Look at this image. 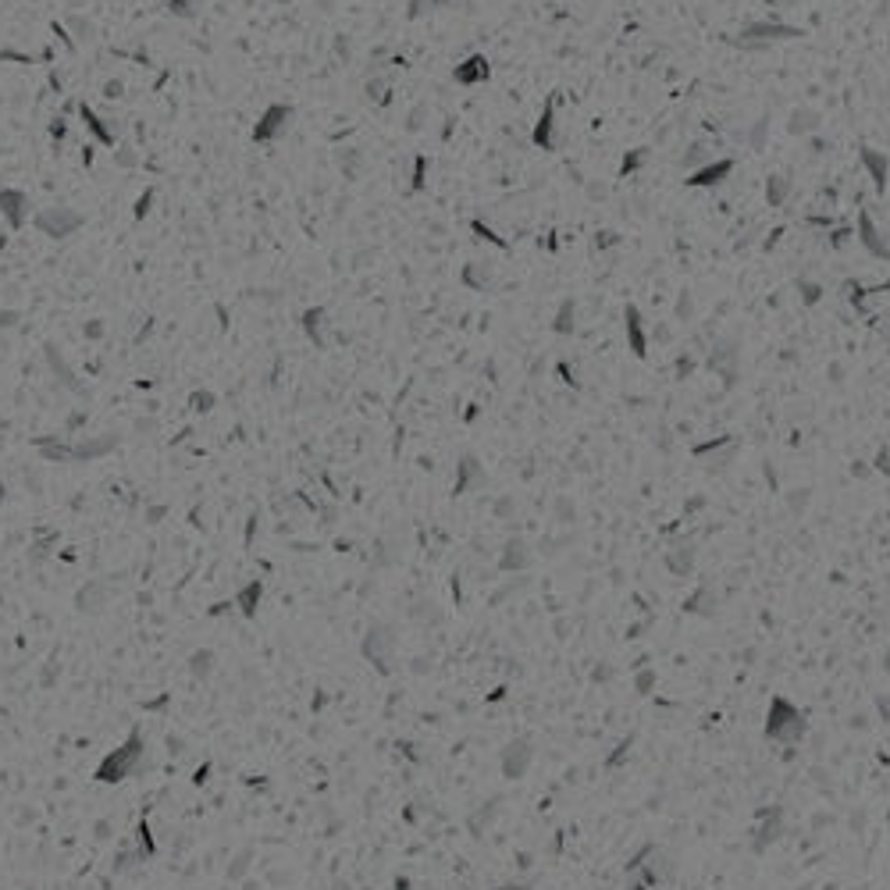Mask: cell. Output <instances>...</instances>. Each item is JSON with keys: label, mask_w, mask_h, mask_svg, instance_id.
Instances as JSON below:
<instances>
[{"label": "cell", "mask_w": 890, "mask_h": 890, "mask_svg": "<svg viewBox=\"0 0 890 890\" xmlns=\"http://www.w3.org/2000/svg\"><path fill=\"white\" fill-rule=\"evenodd\" d=\"M644 161H648V146H637V150H630V153L623 157V164H620V175H623V178H627V175H634V171H637V168H641Z\"/></svg>", "instance_id": "27"}, {"label": "cell", "mask_w": 890, "mask_h": 890, "mask_svg": "<svg viewBox=\"0 0 890 890\" xmlns=\"http://www.w3.org/2000/svg\"><path fill=\"white\" fill-rule=\"evenodd\" d=\"M574 328H577V303H574V299H563L560 310H556L552 331H556V335H574Z\"/></svg>", "instance_id": "20"}, {"label": "cell", "mask_w": 890, "mask_h": 890, "mask_svg": "<svg viewBox=\"0 0 890 890\" xmlns=\"http://www.w3.org/2000/svg\"><path fill=\"white\" fill-rule=\"evenodd\" d=\"M495 890H531V887H524V884H506V887H495Z\"/></svg>", "instance_id": "46"}, {"label": "cell", "mask_w": 890, "mask_h": 890, "mask_svg": "<svg viewBox=\"0 0 890 890\" xmlns=\"http://www.w3.org/2000/svg\"><path fill=\"white\" fill-rule=\"evenodd\" d=\"M556 103H560V96L552 93L549 100H545V107H542V114H538V125H535V146H542V150H560V121H556Z\"/></svg>", "instance_id": "5"}, {"label": "cell", "mask_w": 890, "mask_h": 890, "mask_svg": "<svg viewBox=\"0 0 890 890\" xmlns=\"http://www.w3.org/2000/svg\"><path fill=\"white\" fill-rule=\"evenodd\" d=\"M14 320H18V313H14V310H4V313H0V328H11Z\"/></svg>", "instance_id": "43"}, {"label": "cell", "mask_w": 890, "mask_h": 890, "mask_svg": "<svg viewBox=\"0 0 890 890\" xmlns=\"http://www.w3.org/2000/svg\"><path fill=\"white\" fill-rule=\"evenodd\" d=\"M531 759H535V748H531L527 741H513V744L502 752V773L513 777V780H520V777L527 773Z\"/></svg>", "instance_id": "8"}, {"label": "cell", "mask_w": 890, "mask_h": 890, "mask_svg": "<svg viewBox=\"0 0 890 890\" xmlns=\"http://www.w3.org/2000/svg\"><path fill=\"white\" fill-rule=\"evenodd\" d=\"M691 317H694V303H691V293H684L677 299V320H691Z\"/></svg>", "instance_id": "34"}, {"label": "cell", "mask_w": 890, "mask_h": 890, "mask_svg": "<svg viewBox=\"0 0 890 890\" xmlns=\"http://www.w3.org/2000/svg\"><path fill=\"white\" fill-rule=\"evenodd\" d=\"M787 128H791V136H812V132L819 128V111H812V107H798V111H791Z\"/></svg>", "instance_id": "18"}, {"label": "cell", "mask_w": 890, "mask_h": 890, "mask_svg": "<svg viewBox=\"0 0 890 890\" xmlns=\"http://www.w3.org/2000/svg\"><path fill=\"white\" fill-rule=\"evenodd\" d=\"M791 196V178L787 175H769L766 178V203L769 207H784V200Z\"/></svg>", "instance_id": "21"}, {"label": "cell", "mask_w": 890, "mask_h": 890, "mask_svg": "<svg viewBox=\"0 0 890 890\" xmlns=\"http://www.w3.org/2000/svg\"><path fill=\"white\" fill-rule=\"evenodd\" d=\"M121 93V82H107V96H118Z\"/></svg>", "instance_id": "45"}, {"label": "cell", "mask_w": 890, "mask_h": 890, "mask_svg": "<svg viewBox=\"0 0 890 890\" xmlns=\"http://www.w3.org/2000/svg\"><path fill=\"white\" fill-rule=\"evenodd\" d=\"M766 132H769V118H759L755 128H752V136H748V143H752L755 150H762V146H766Z\"/></svg>", "instance_id": "31"}, {"label": "cell", "mask_w": 890, "mask_h": 890, "mask_svg": "<svg viewBox=\"0 0 890 890\" xmlns=\"http://www.w3.org/2000/svg\"><path fill=\"white\" fill-rule=\"evenodd\" d=\"M82 121L89 125V132H93V136H96L100 143H107V146L114 143V128H107V125H103V121H100V118H96V114H93V111H89L86 103H82Z\"/></svg>", "instance_id": "25"}, {"label": "cell", "mask_w": 890, "mask_h": 890, "mask_svg": "<svg viewBox=\"0 0 890 890\" xmlns=\"http://www.w3.org/2000/svg\"><path fill=\"white\" fill-rule=\"evenodd\" d=\"M851 236H855V232H851V228H834V236H830V243H834V246H837V250H841V246H848V243H851Z\"/></svg>", "instance_id": "37"}, {"label": "cell", "mask_w": 890, "mask_h": 890, "mask_svg": "<svg viewBox=\"0 0 890 890\" xmlns=\"http://www.w3.org/2000/svg\"><path fill=\"white\" fill-rule=\"evenodd\" d=\"M481 485H485V467L477 463V456H463L456 463V495H467Z\"/></svg>", "instance_id": "14"}, {"label": "cell", "mask_w": 890, "mask_h": 890, "mask_svg": "<svg viewBox=\"0 0 890 890\" xmlns=\"http://www.w3.org/2000/svg\"><path fill=\"white\" fill-rule=\"evenodd\" d=\"M620 239H616V232H598V239H595V246L598 250H605V246H616Z\"/></svg>", "instance_id": "39"}, {"label": "cell", "mask_w": 890, "mask_h": 890, "mask_svg": "<svg viewBox=\"0 0 890 890\" xmlns=\"http://www.w3.org/2000/svg\"><path fill=\"white\" fill-rule=\"evenodd\" d=\"M510 513H513V499L506 495V499H499V502H495V517H510Z\"/></svg>", "instance_id": "42"}, {"label": "cell", "mask_w": 890, "mask_h": 890, "mask_svg": "<svg viewBox=\"0 0 890 890\" xmlns=\"http://www.w3.org/2000/svg\"><path fill=\"white\" fill-rule=\"evenodd\" d=\"M887 823H890V812H887Z\"/></svg>", "instance_id": "47"}, {"label": "cell", "mask_w": 890, "mask_h": 890, "mask_svg": "<svg viewBox=\"0 0 890 890\" xmlns=\"http://www.w3.org/2000/svg\"><path fill=\"white\" fill-rule=\"evenodd\" d=\"M737 360H741V349L734 345V342H727V345H719V349H712V356H709V367L727 381V385H734L737 381Z\"/></svg>", "instance_id": "11"}, {"label": "cell", "mask_w": 890, "mask_h": 890, "mask_svg": "<svg viewBox=\"0 0 890 890\" xmlns=\"http://www.w3.org/2000/svg\"><path fill=\"white\" fill-rule=\"evenodd\" d=\"M150 200H153V189H146V196H139V203H136V218H143V214L150 211Z\"/></svg>", "instance_id": "41"}, {"label": "cell", "mask_w": 890, "mask_h": 890, "mask_svg": "<svg viewBox=\"0 0 890 890\" xmlns=\"http://www.w3.org/2000/svg\"><path fill=\"white\" fill-rule=\"evenodd\" d=\"M784 834V809H769L762 812V823L755 830V851H766L769 844H777Z\"/></svg>", "instance_id": "15"}, {"label": "cell", "mask_w": 890, "mask_h": 890, "mask_svg": "<svg viewBox=\"0 0 890 890\" xmlns=\"http://www.w3.org/2000/svg\"><path fill=\"white\" fill-rule=\"evenodd\" d=\"M862 164H866V171H869V178H873V186L884 193L887 189V171H890V164H887V153L884 150H873V146H862Z\"/></svg>", "instance_id": "16"}, {"label": "cell", "mask_w": 890, "mask_h": 890, "mask_svg": "<svg viewBox=\"0 0 890 890\" xmlns=\"http://www.w3.org/2000/svg\"><path fill=\"white\" fill-rule=\"evenodd\" d=\"M463 285H470L474 293H485L488 285H492V268L488 264H481V261H470L467 268H463Z\"/></svg>", "instance_id": "19"}, {"label": "cell", "mask_w": 890, "mask_h": 890, "mask_svg": "<svg viewBox=\"0 0 890 890\" xmlns=\"http://www.w3.org/2000/svg\"><path fill=\"white\" fill-rule=\"evenodd\" d=\"M798 293H801V303L816 306V303L823 299V285H819V282H798Z\"/></svg>", "instance_id": "29"}, {"label": "cell", "mask_w": 890, "mask_h": 890, "mask_svg": "<svg viewBox=\"0 0 890 890\" xmlns=\"http://www.w3.org/2000/svg\"><path fill=\"white\" fill-rule=\"evenodd\" d=\"M873 257H890V246H887V239H884V232L876 228V221L869 218V211H862L859 214V236H855Z\"/></svg>", "instance_id": "9"}, {"label": "cell", "mask_w": 890, "mask_h": 890, "mask_svg": "<svg viewBox=\"0 0 890 890\" xmlns=\"http://www.w3.org/2000/svg\"><path fill=\"white\" fill-rule=\"evenodd\" d=\"M211 403H214V395H211V392H196V395H193V406H196V410H203V413L211 410Z\"/></svg>", "instance_id": "38"}, {"label": "cell", "mask_w": 890, "mask_h": 890, "mask_svg": "<svg viewBox=\"0 0 890 890\" xmlns=\"http://www.w3.org/2000/svg\"><path fill=\"white\" fill-rule=\"evenodd\" d=\"M734 452H737V442H734L730 435H719V438L698 445V449H694V460H712L716 467H727V463L734 460ZM712 463H709V467H712Z\"/></svg>", "instance_id": "12"}, {"label": "cell", "mask_w": 890, "mask_h": 890, "mask_svg": "<svg viewBox=\"0 0 890 890\" xmlns=\"http://www.w3.org/2000/svg\"><path fill=\"white\" fill-rule=\"evenodd\" d=\"M766 737L777 744H798L805 737V712L798 705H791L784 694H777L769 702V716H766Z\"/></svg>", "instance_id": "1"}, {"label": "cell", "mask_w": 890, "mask_h": 890, "mask_svg": "<svg viewBox=\"0 0 890 890\" xmlns=\"http://www.w3.org/2000/svg\"><path fill=\"white\" fill-rule=\"evenodd\" d=\"M766 4H769V7H780V11H787V7H791L794 0H766Z\"/></svg>", "instance_id": "44"}, {"label": "cell", "mask_w": 890, "mask_h": 890, "mask_svg": "<svg viewBox=\"0 0 890 890\" xmlns=\"http://www.w3.org/2000/svg\"><path fill=\"white\" fill-rule=\"evenodd\" d=\"M666 563H669V570L673 574H691V563H694V549L691 545H677L669 556H666Z\"/></svg>", "instance_id": "24"}, {"label": "cell", "mask_w": 890, "mask_h": 890, "mask_svg": "<svg viewBox=\"0 0 890 890\" xmlns=\"http://www.w3.org/2000/svg\"><path fill=\"white\" fill-rule=\"evenodd\" d=\"M488 75H492L488 57H485V54H470L467 61H460V64H456L452 82H456V86H481V82H488Z\"/></svg>", "instance_id": "7"}, {"label": "cell", "mask_w": 890, "mask_h": 890, "mask_svg": "<svg viewBox=\"0 0 890 890\" xmlns=\"http://www.w3.org/2000/svg\"><path fill=\"white\" fill-rule=\"evenodd\" d=\"M687 612H698V616H709L712 609H716V592L709 588V585H702L698 592L687 598V605H684Z\"/></svg>", "instance_id": "22"}, {"label": "cell", "mask_w": 890, "mask_h": 890, "mask_svg": "<svg viewBox=\"0 0 890 890\" xmlns=\"http://www.w3.org/2000/svg\"><path fill=\"white\" fill-rule=\"evenodd\" d=\"M691 370H694V360H691V356H677V374H680V378H687Z\"/></svg>", "instance_id": "40"}, {"label": "cell", "mask_w": 890, "mask_h": 890, "mask_svg": "<svg viewBox=\"0 0 890 890\" xmlns=\"http://www.w3.org/2000/svg\"><path fill=\"white\" fill-rule=\"evenodd\" d=\"M289 125H293V107H289V103H275V107H268V111L261 114V121H257V128H253V139L271 143V139L285 136Z\"/></svg>", "instance_id": "4"}, {"label": "cell", "mask_w": 890, "mask_h": 890, "mask_svg": "<svg viewBox=\"0 0 890 890\" xmlns=\"http://www.w3.org/2000/svg\"><path fill=\"white\" fill-rule=\"evenodd\" d=\"M424 114H428V107H424V103H420V107H413V111H410V125H406V128H410V132L424 128Z\"/></svg>", "instance_id": "36"}, {"label": "cell", "mask_w": 890, "mask_h": 890, "mask_svg": "<svg viewBox=\"0 0 890 890\" xmlns=\"http://www.w3.org/2000/svg\"><path fill=\"white\" fill-rule=\"evenodd\" d=\"M805 36V29H798V25H787V21H748L741 32H737V46H744V50H766L769 43H780V39H801Z\"/></svg>", "instance_id": "2"}, {"label": "cell", "mask_w": 890, "mask_h": 890, "mask_svg": "<svg viewBox=\"0 0 890 890\" xmlns=\"http://www.w3.org/2000/svg\"><path fill=\"white\" fill-rule=\"evenodd\" d=\"M730 175H734V161H730V157H716V161L694 168L684 182H687L691 189H716V186H723Z\"/></svg>", "instance_id": "6"}, {"label": "cell", "mask_w": 890, "mask_h": 890, "mask_svg": "<svg viewBox=\"0 0 890 890\" xmlns=\"http://www.w3.org/2000/svg\"><path fill=\"white\" fill-rule=\"evenodd\" d=\"M303 331L313 338V345H324V310L320 306H313V310L303 313Z\"/></svg>", "instance_id": "23"}, {"label": "cell", "mask_w": 890, "mask_h": 890, "mask_svg": "<svg viewBox=\"0 0 890 890\" xmlns=\"http://www.w3.org/2000/svg\"><path fill=\"white\" fill-rule=\"evenodd\" d=\"M655 684V669H641L637 677H634V687L641 691V694H648V687Z\"/></svg>", "instance_id": "35"}, {"label": "cell", "mask_w": 890, "mask_h": 890, "mask_svg": "<svg viewBox=\"0 0 890 890\" xmlns=\"http://www.w3.org/2000/svg\"><path fill=\"white\" fill-rule=\"evenodd\" d=\"M168 4H171V11L182 14V18H193V14L200 11V0H168Z\"/></svg>", "instance_id": "33"}, {"label": "cell", "mask_w": 890, "mask_h": 890, "mask_svg": "<svg viewBox=\"0 0 890 890\" xmlns=\"http://www.w3.org/2000/svg\"><path fill=\"white\" fill-rule=\"evenodd\" d=\"M470 228H474V232H477V239H485V243H492V246H499V250H506V239H499V236H495V232H492V228H488V225H481V221H474V225H470Z\"/></svg>", "instance_id": "32"}, {"label": "cell", "mask_w": 890, "mask_h": 890, "mask_svg": "<svg viewBox=\"0 0 890 890\" xmlns=\"http://www.w3.org/2000/svg\"><path fill=\"white\" fill-rule=\"evenodd\" d=\"M0 214H4L14 228H21V225L29 221V196H25L21 189H0Z\"/></svg>", "instance_id": "13"}, {"label": "cell", "mask_w": 890, "mask_h": 890, "mask_svg": "<svg viewBox=\"0 0 890 890\" xmlns=\"http://www.w3.org/2000/svg\"><path fill=\"white\" fill-rule=\"evenodd\" d=\"M424 186H428V157L420 153V157L413 161V182H410V189H413V193H420Z\"/></svg>", "instance_id": "28"}, {"label": "cell", "mask_w": 890, "mask_h": 890, "mask_svg": "<svg viewBox=\"0 0 890 890\" xmlns=\"http://www.w3.org/2000/svg\"><path fill=\"white\" fill-rule=\"evenodd\" d=\"M709 161H716L712 150H709V143H694V146L684 153V168H687V171H694V168H702V164H709Z\"/></svg>", "instance_id": "26"}, {"label": "cell", "mask_w": 890, "mask_h": 890, "mask_svg": "<svg viewBox=\"0 0 890 890\" xmlns=\"http://www.w3.org/2000/svg\"><path fill=\"white\" fill-rule=\"evenodd\" d=\"M527 563H531V549L517 538V542H506V549H502V560H499V567L510 574H517V570H527Z\"/></svg>", "instance_id": "17"}, {"label": "cell", "mask_w": 890, "mask_h": 890, "mask_svg": "<svg viewBox=\"0 0 890 890\" xmlns=\"http://www.w3.org/2000/svg\"><path fill=\"white\" fill-rule=\"evenodd\" d=\"M623 328H627V345L630 353L641 360L648 353V335H644V320H641V310L637 306H627L623 310Z\"/></svg>", "instance_id": "10"}, {"label": "cell", "mask_w": 890, "mask_h": 890, "mask_svg": "<svg viewBox=\"0 0 890 890\" xmlns=\"http://www.w3.org/2000/svg\"><path fill=\"white\" fill-rule=\"evenodd\" d=\"M79 225H82V214H75V211H68V207H46V211L36 214V228L46 232V236H54V239L71 236Z\"/></svg>", "instance_id": "3"}, {"label": "cell", "mask_w": 890, "mask_h": 890, "mask_svg": "<svg viewBox=\"0 0 890 890\" xmlns=\"http://www.w3.org/2000/svg\"><path fill=\"white\" fill-rule=\"evenodd\" d=\"M257 598H261V585L253 581V585H246L243 592H239V605H243V612H253V605H257Z\"/></svg>", "instance_id": "30"}]
</instances>
